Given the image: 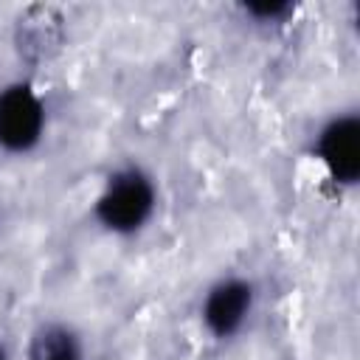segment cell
Segmentation results:
<instances>
[{
  "mask_svg": "<svg viewBox=\"0 0 360 360\" xmlns=\"http://www.w3.org/2000/svg\"><path fill=\"white\" fill-rule=\"evenodd\" d=\"M318 152L340 183H354L360 174V124L357 118H338L332 121L318 141Z\"/></svg>",
  "mask_w": 360,
  "mask_h": 360,
  "instance_id": "3957f363",
  "label": "cell"
},
{
  "mask_svg": "<svg viewBox=\"0 0 360 360\" xmlns=\"http://www.w3.org/2000/svg\"><path fill=\"white\" fill-rule=\"evenodd\" d=\"M248 307H250V287L245 281H225L214 287L211 295L205 298L202 318L214 335L225 338L242 323Z\"/></svg>",
  "mask_w": 360,
  "mask_h": 360,
  "instance_id": "277c9868",
  "label": "cell"
},
{
  "mask_svg": "<svg viewBox=\"0 0 360 360\" xmlns=\"http://www.w3.org/2000/svg\"><path fill=\"white\" fill-rule=\"evenodd\" d=\"M152 186L138 172H124L110 180L98 197V219L112 231H135L152 211Z\"/></svg>",
  "mask_w": 360,
  "mask_h": 360,
  "instance_id": "6da1fadb",
  "label": "cell"
},
{
  "mask_svg": "<svg viewBox=\"0 0 360 360\" xmlns=\"http://www.w3.org/2000/svg\"><path fill=\"white\" fill-rule=\"evenodd\" d=\"M34 360H79V352H76V343L70 335L48 332L45 338H39Z\"/></svg>",
  "mask_w": 360,
  "mask_h": 360,
  "instance_id": "5b68a950",
  "label": "cell"
},
{
  "mask_svg": "<svg viewBox=\"0 0 360 360\" xmlns=\"http://www.w3.org/2000/svg\"><path fill=\"white\" fill-rule=\"evenodd\" d=\"M42 129V104L25 87L14 84L0 96V143L6 149L22 152L37 143Z\"/></svg>",
  "mask_w": 360,
  "mask_h": 360,
  "instance_id": "7a4b0ae2",
  "label": "cell"
},
{
  "mask_svg": "<svg viewBox=\"0 0 360 360\" xmlns=\"http://www.w3.org/2000/svg\"><path fill=\"white\" fill-rule=\"evenodd\" d=\"M0 360H3V352H0Z\"/></svg>",
  "mask_w": 360,
  "mask_h": 360,
  "instance_id": "8992f818",
  "label": "cell"
}]
</instances>
